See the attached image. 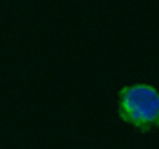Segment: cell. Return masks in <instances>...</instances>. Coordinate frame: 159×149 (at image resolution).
<instances>
[{
  "label": "cell",
  "mask_w": 159,
  "mask_h": 149,
  "mask_svg": "<svg viewBox=\"0 0 159 149\" xmlns=\"http://www.w3.org/2000/svg\"><path fill=\"white\" fill-rule=\"evenodd\" d=\"M117 112L122 121L136 130L159 128V91L150 84L122 86L117 98Z\"/></svg>",
  "instance_id": "6da1fadb"
}]
</instances>
